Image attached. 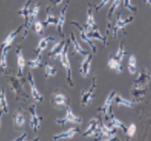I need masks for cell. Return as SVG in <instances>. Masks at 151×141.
Wrapping results in <instances>:
<instances>
[{
    "label": "cell",
    "instance_id": "3",
    "mask_svg": "<svg viewBox=\"0 0 151 141\" xmlns=\"http://www.w3.org/2000/svg\"><path fill=\"white\" fill-rule=\"evenodd\" d=\"M54 121H55L57 124L61 125V126H64V125L67 124V123H77V124H81L82 118L76 116V114L73 113L71 107H70V106H67V107H66V113H65L64 118H62V119H55Z\"/></svg>",
    "mask_w": 151,
    "mask_h": 141
},
{
    "label": "cell",
    "instance_id": "8",
    "mask_svg": "<svg viewBox=\"0 0 151 141\" xmlns=\"http://www.w3.org/2000/svg\"><path fill=\"white\" fill-rule=\"evenodd\" d=\"M40 8H41V4H40V3H36V4L30 10L28 20L24 23V33H22V40H24V39L27 38L28 33H29V30H30V28H31V25H32L33 22L36 19L38 11H40Z\"/></svg>",
    "mask_w": 151,
    "mask_h": 141
},
{
    "label": "cell",
    "instance_id": "7",
    "mask_svg": "<svg viewBox=\"0 0 151 141\" xmlns=\"http://www.w3.org/2000/svg\"><path fill=\"white\" fill-rule=\"evenodd\" d=\"M151 75L149 73V70L145 68H140L139 75H138L137 79H135L133 81L132 87L135 88H147L148 82L150 81Z\"/></svg>",
    "mask_w": 151,
    "mask_h": 141
},
{
    "label": "cell",
    "instance_id": "26",
    "mask_svg": "<svg viewBox=\"0 0 151 141\" xmlns=\"http://www.w3.org/2000/svg\"><path fill=\"white\" fill-rule=\"evenodd\" d=\"M113 102L115 103V105H116L117 107L124 106V107H128V108H134V106H135V103L127 100V98L122 97V94H119V93H117V92H116V94H115V96H114Z\"/></svg>",
    "mask_w": 151,
    "mask_h": 141
},
{
    "label": "cell",
    "instance_id": "30",
    "mask_svg": "<svg viewBox=\"0 0 151 141\" xmlns=\"http://www.w3.org/2000/svg\"><path fill=\"white\" fill-rule=\"evenodd\" d=\"M87 35H88V38L91 39V40H92V39H93V40H94V39H96V40H99V41L102 42L104 46H106V45H108V39L105 38V36H102V35H101V33H100L98 27L95 28L93 31H91V32L87 33Z\"/></svg>",
    "mask_w": 151,
    "mask_h": 141
},
{
    "label": "cell",
    "instance_id": "39",
    "mask_svg": "<svg viewBox=\"0 0 151 141\" xmlns=\"http://www.w3.org/2000/svg\"><path fill=\"white\" fill-rule=\"evenodd\" d=\"M124 8L127 9L128 11H130V12L136 13V11H137V9L135 8V7L132 4L131 0H124Z\"/></svg>",
    "mask_w": 151,
    "mask_h": 141
},
{
    "label": "cell",
    "instance_id": "44",
    "mask_svg": "<svg viewBox=\"0 0 151 141\" xmlns=\"http://www.w3.org/2000/svg\"><path fill=\"white\" fill-rule=\"evenodd\" d=\"M119 138H117V137H110V138L108 139H104V140L102 141H118Z\"/></svg>",
    "mask_w": 151,
    "mask_h": 141
},
{
    "label": "cell",
    "instance_id": "4",
    "mask_svg": "<svg viewBox=\"0 0 151 141\" xmlns=\"http://www.w3.org/2000/svg\"><path fill=\"white\" fill-rule=\"evenodd\" d=\"M68 102V95H66L62 91H54L51 96V105L53 108L62 109L64 107H67Z\"/></svg>",
    "mask_w": 151,
    "mask_h": 141
},
{
    "label": "cell",
    "instance_id": "14",
    "mask_svg": "<svg viewBox=\"0 0 151 141\" xmlns=\"http://www.w3.org/2000/svg\"><path fill=\"white\" fill-rule=\"evenodd\" d=\"M84 30L86 31V33L91 32L95 28H97V25H96V22H95L94 18V12H93V6L92 3H88V9H87V20L84 25Z\"/></svg>",
    "mask_w": 151,
    "mask_h": 141
},
{
    "label": "cell",
    "instance_id": "20",
    "mask_svg": "<svg viewBox=\"0 0 151 141\" xmlns=\"http://www.w3.org/2000/svg\"><path fill=\"white\" fill-rule=\"evenodd\" d=\"M115 94H116V91H115V90L111 91L110 94H109L108 97H106V100H104V104H103V105L98 109V112H102L106 119H109V116H108L109 109H110V107H112V103H113V100H114Z\"/></svg>",
    "mask_w": 151,
    "mask_h": 141
},
{
    "label": "cell",
    "instance_id": "36",
    "mask_svg": "<svg viewBox=\"0 0 151 141\" xmlns=\"http://www.w3.org/2000/svg\"><path fill=\"white\" fill-rule=\"evenodd\" d=\"M58 73V68L53 65H50L49 63H46L45 65V77H49V76H55Z\"/></svg>",
    "mask_w": 151,
    "mask_h": 141
},
{
    "label": "cell",
    "instance_id": "48",
    "mask_svg": "<svg viewBox=\"0 0 151 141\" xmlns=\"http://www.w3.org/2000/svg\"><path fill=\"white\" fill-rule=\"evenodd\" d=\"M118 141H120V140H118Z\"/></svg>",
    "mask_w": 151,
    "mask_h": 141
},
{
    "label": "cell",
    "instance_id": "28",
    "mask_svg": "<svg viewBox=\"0 0 151 141\" xmlns=\"http://www.w3.org/2000/svg\"><path fill=\"white\" fill-rule=\"evenodd\" d=\"M0 111H2L3 113H9V105L4 88H1L0 90Z\"/></svg>",
    "mask_w": 151,
    "mask_h": 141
},
{
    "label": "cell",
    "instance_id": "13",
    "mask_svg": "<svg viewBox=\"0 0 151 141\" xmlns=\"http://www.w3.org/2000/svg\"><path fill=\"white\" fill-rule=\"evenodd\" d=\"M70 24H71V25H75L76 27H77L79 30H80V38H81V40L84 42V43H86L87 45H88V46L93 49V52H94L95 54H96V52H97V47L95 46V44L93 43V41L88 38V35H87L86 31L84 30V28L82 27L81 25L79 24L78 22H73H73L70 23Z\"/></svg>",
    "mask_w": 151,
    "mask_h": 141
},
{
    "label": "cell",
    "instance_id": "17",
    "mask_svg": "<svg viewBox=\"0 0 151 141\" xmlns=\"http://www.w3.org/2000/svg\"><path fill=\"white\" fill-rule=\"evenodd\" d=\"M16 55H17V66H18V74L17 77L22 78L24 75V70L26 66V59H24V55H22V47L18 45L16 48Z\"/></svg>",
    "mask_w": 151,
    "mask_h": 141
},
{
    "label": "cell",
    "instance_id": "6",
    "mask_svg": "<svg viewBox=\"0 0 151 141\" xmlns=\"http://www.w3.org/2000/svg\"><path fill=\"white\" fill-rule=\"evenodd\" d=\"M96 90V78H93V81L91 87L87 90H82L81 91V105L82 107H86L91 105V103L94 100V93Z\"/></svg>",
    "mask_w": 151,
    "mask_h": 141
},
{
    "label": "cell",
    "instance_id": "32",
    "mask_svg": "<svg viewBox=\"0 0 151 141\" xmlns=\"http://www.w3.org/2000/svg\"><path fill=\"white\" fill-rule=\"evenodd\" d=\"M32 2V0H27L26 3H24V6L22 7V9H19L18 10V15H22L24 19V23L28 20V17H29V14H30V4Z\"/></svg>",
    "mask_w": 151,
    "mask_h": 141
},
{
    "label": "cell",
    "instance_id": "38",
    "mask_svg": "<svg viewBox=\"0 0 151 141\" xmlns=\"http://www.w3.org/2000/svg\"><path fill=\"white\" fill-rule=\"evenodd\" d=\"M44 24H42V22H40V20H35L34 23V30L35 32L37 33L38 35H43L44 34Z\"/></svg>",
    "mask_w": 151,
    "mask_h": 141
},
{
    "label": "cell",
    "instance_id": "24",
    "mask_svg": "<svg viewBox=\"0 0 151 141\" xmlns=\"http://www.w3.org/2000/svg\"><path fill=\"white\" fill-rule=\"evenodd\" d=\"M110 113H111V117H110V125L112 126L113 128H118V129H122L124 134H127V130H128V127L124 125V122H122L120 120L116 119L115 116L113 113V110H112V107H110Z\"/></svg>",
    "mask_w": 151,
    "mask_h": 141
},
{
    "label": "cell",
    "instance_id": "21",
    "mask_svg": "<svg viewBox=\"0 0 151 141\" xmlns=\"http://www.w3.org/2000/svg\"><path fill=\"white\" fill-rule=\"evenodd\" d=\"M52 41H55V36H53V35H49V36L42 38L41 40H40V42H38L37 46H36V49H35L34 54L36 55V56H38V55H42V52H43L44 50L47 48L48 44L50 43V42H52Z\"/></svg>",
    "mask_w": 151,
    "mask_h": 141
},
{
    "label": "cell",
    "instance_id": "2",
    "mask_svg": "<svg viewBox=\"0 0 151 141\" xmlns=\"http://www.w3.org/2000/svg\"><path fill=\"white\" fill-rule=\"evenodd\" d=\"M29 114H30V127L32 128L34 133H37L41 128L42 122H43V117L38 116L36 111V105L32 104L29 107Z\"/></svg>",
    "mask_w": 151,
    "mask_h": 141
},
{
    "label": "cell",
    "instance_id": "15",
    "mask_svg": "<svg viewBox=\"0 0 151 141\" xmlns=\"http://www.w3.org/2000/svg\"><path fill=\"white\" fill-rule=\"evenodd\" d=\"M93 55L88 54L86 55L84 59L82 60L81 64H80V74L83 78H86L89 76V70H91V64H92Z\"/></svg>",
    "mask_w": 151,
    "mask_h": 141
},
{
    "label": "cell",
    "instance_id": "12",
    "mask_svg": "<svg viewBox=\"0 0 151 141\" xmlns=\"http://www.w3.org/2000/svg\"><path fill=\"white\" fill-rule=\"evenodd\" d=\"M65 45H66V42L64 41V39H62L61 41L57 42L53 45V47L51 48V50L49 52L48 57L52 60H57L58 58H60V56L62 55L63 50L65 48Z\"/></svg>",
    "mask_w": 151,
    "mask_h": 141
},
{
    "label": "cell",
    "instance_id": "1",
    "mask_svg": "<svg viewBox=\"0 0 151 141\" xmlns=\"http://www.w3.org/2000/svg\"><path fill=\"white\" fill-rule=\"evenodd\" d=\"M68 48H69V45H68V42L65 45V48L63 50L62 55L60 56V62L62 64V66L66 70V81H67L68 86L70 88L75 87V84H73V75H71V66H70L69 62V56H68Z\"/></svg>",
    "mask_w": 151,
    "mask_h": 141
},
{
    "label": "cell",
    "instance_id": "47",
    "mask_svg": "<svg viewBox=\"0 0 151 141\" xmlns=\"http://www.w3.org/2000/svg\"><path fill=\"white\" fill-rule=\"evenodd\" d=\"M24 141H28V140H24ZM32 141H40V138H38V137H36V138H34Z\"/></svg>",
    "mask_w": 151,
    "mask_h": 141
},
{
    "label": "cell",
    "instance_id": "11",
    "mask_svg": "<svg viewBox=\"0 0 151 141\" xmlns=\"http://www.w3.org/2000/svg\"><path fill=\"white\" fill-rule=\"evenodd\" d=\"M22 28H24V25L19 26V27L17 28L16 30L12 31L11 33H9L8 36H6V38L4 39V41H3L2 43H1V45H0V52H2L3 49H10V48H11L12 43H13V41L15 40V38H16L17 35L19 34V32L22 31Z\"/></svg>",
    "mask_w": 151,
    "mask_h": 141
},
{
    "label": "cell",
    "instance_id": "33",
    "mask_svg": "<svg viewBox=\"0 0 151 141\" xmlns=\"http://www.w3.org/2000/svg\"><path fill=\"white\" fill-rule=\"evenodd\" d=\"M10 49H3L2 52H0V68L1 72L4 73L8 68V62H6V56H8V52Z\"/></svg>",
    "mask_w": 151,
    "mask_h": 141
},
{
    "label": "cell",
    "instance_id": "43",
    "mask_svg": "<svg viewBox=\"0 0 151 141\" xmlns=\"http://www.w3.org/2000/svg\"><path fill=\"white\" fill-rule=\"evenodd\" d=\"M62 2H63V0H51V3H52V6H53V7L60 6Z\"/></svg>",
    "mask_w": 151,
    "mask_h": 141
},
{
    "label": "cell",
    "instance_id": "29",
    "mask_svg": "<svg viewBox=\"0 0 151 141\" xmlns=\"http://www.w3.org/2000/svg\"><path fill=\"white\" fill-rule=\"evenodd\" d=\"M46 11H47L46 12L47 16H46V19H45V22H44V27H48L49 25H55V26H57V24H58V17L54 16V14L52 13L50 7H47Z\"/></svg>",
    "mask_w": 151,
    "mask_h": 141
},
{
    "label": "cell",
    "instance_id": "18",
    "mask_svg": "<svg viewBox=\"0 0 151 141\" xmlns=\"http://www.w3.org/2000/svg\"><path fill=\"white\" fill-rule=\"evenodd\" d=\"M13 122H14V128L15 129L22 130L24 129V125H26V117H24L22 109H18L13 117Z\"/></svg>",
    "mask_w": 151,
    "mask_h": 141
},
{
    "label": "cell",
    "instance_id": "34",
    "mask_svg": "<svg viewBox=\"0 0 151 141\" xmlns=\"http://www.w3.org/2000/svg\"><path fill=\"white\" fill-rule=\"evenodd\" d=\"M124 41H122V42H120V45H119L118 50H117L116 55L114 56V57H115V59L118 60L120 63H122V61L124 60V58L126 57V55H127V52L124 50Z\"/></svg>",
    "mask_w": 151,
    "mask_h": 141
},
{
    "label": "cell",
    "instance_id": "31",
    "mask_svg": "<svg viewBox=\"0 0 151 141\" xmlns=\"http://www.w3.org/2000/svg\"><path fill=\"white\" fill-rule=\"evenodd\" d=\"M108 65H109V68H110L111 70H115V72H117V73H122V63L119 62L118 60L115 59V57H111L110 58Z\"/></svg>",
    "mask_w": 151,
    "mask_h": 141
},
{
    "label": "cell",
    "instance_id": "40",
    "mask_svg": "<svg viewBox=\"0 0 151 141\" xmlns=\"http://www.w3.org/2000/svg\"><path fill=\"white\" fill-rule=\"evenodd\" d=\"M135 132H136V125H135L134 123H131V124L129 125V127H128L127 134H126V135H127L129 138H131V137L134 136Z\"/></svg>",
    "mask_w": 151,
    "mask_h": 141
},
{
    "label": "cell",
    "instance_id": "10",
    "mask_svg": "<svg viewBox=\"0 0 151 141\" xmlns=\"http://www.w3.org/2000/svg\"><path fill=\"white\" fill-rule=\"evenodd\" d=\"M99 121L100 118H94L89 120L88 127L83 133V136L85 137H93L95 139H98V133H99Z\"/></svg>",
    "mask_w": 151,
    "mask_h": 141
},
{
    "label": "cell",
    "instance_id": "22",
    "mask_svg": "<svg viewBox=\"0 0 151 141\" xmlns=\"http://www.w3.org/2000/svg\"><path fill=\"white\" fill-rule=\"evenodd\" d=\"M68 2L63 7V9L61 10V13H60L59 17H58V24H57V31L61 38L64 39V32H63V27H64L65 24V15H66V10H67Z\"/></svg>",
    "mask_w": 151,
    "mask_h": 141
},
{
    "label": "cell",
    "instance_id": "35",
    "mask_svg": "<svg viewBox=\"0 0 151 141\" xmlns=\"http://www.w3.org/2000/svg\"><path fill=\"white\" fill-rule=\"evenodd\" d=\"M128 70H129L131 75H134L136 73V58L135 56L131 55L129 57V61H128Z\"/></svg>",
    "mask_w": 151,
    "mask_h": 141
},
{
    "label": "cell",
    "instance_id": "27",
    "mask_svg": "<svg viewBox=\"0 0 151 141\" xmlns=\"http://www.w3.org/2000/svg\"><path fill=\"white\" fill-rule=\"evenodd\" d=\"M70 42H71V44H73V54L81 55V56H84V57H85L86 55L89 54V52H87V50H85L84 48H82L81 45H80V44L78 43V41H77V39H76L75 33H73V32L70 33Z\"/></svg>",
    "mask_w": 151,
    "mask_h": 141
},
{
    "label": "cell",
    "instance_id": "41",
    "mask_svg": "<svg viewBox=\"0 0 151 141\" xmlns=\"http://www.w3.org/2000/svg\"><path fill=\"white\" fill-rule=\"evenodd\" d=\"M111 0H101L99 3H98L97 6H96V12H99L100 9H102L103 7L105 6V4H108L109 2H110Z\"/></svg>",
    "mask_w": 151,
    "mask_h": 141
},
{
    "label": "cell",
    "instance_id": "45",
    "mask_svg": "<svg viewBox=\"0 0 151 141\" xmlns=\"http://www.w3.org/2000/svg\"><path fill=\"white\" fill-rule=\"evenodd\" d=\"M2 114H3V112L0 111V128H1V119H2Z\"/></svg>",
    "mask_w": 151,
    "mask_h": 141
},
{
    "label": "cell",
    "instance_id": "46",
    "mask_svg": "<svg viewBox=\"0 0 151 141\" xmlns=\"http://www.w3.org/2000/svg\"><path fill=\"white\" fill-rule=\"evenodd\" d=\"M144 1H146V2L148 3L149 6H151V0H144Z\"/></svg>",
    "mask_w": 151,
    "mask_h": 141
},
{
    "label": "cell",
    "instance_id": "5",
    "mask_svg": "<svg viewBox=\"0 0 151 141\" xmlns=\"http://www.w3.org/2000/svg\"><path fill=\"white\" fill-rule=\"evenodd\" d=\"M134 17L130 16L126 19L122 18V12H117L116 13V23H115V26L113 28V39H116L117 36V32L119 30H122L124 34H127V31L124 30V28L127 27V25H129L130 23L133 22Z\"/></svg>",
    "mask_w": 151,
    "mask_h": 141
},
{
    "label": "cell",
    "instance_id": "16",
    "mask_svg": "<svg viewBox=\"0 0 151 141\" xmlns=\"http://www.w3.org/2000/svg\"><path fill=\"white\" fill-rule=\"evenodd\" d=\"M116 128L110 127L108 125H105L104 123L101 121L100 119L99 121V133H98V139L103 138V137H106V138H110L112 136L116 135Z\"/></svg>",
    "mask_w": 151,
    "mask_h": 141
},
{
    "label": "cell",
    "instance_id": "37",
    "mask_svg": "<svg viewBox=\"0 0 151 141\" xmlns=\"http://www.w3.org/2000/svg\"><path fill=\"white\" fill-rule=\"evenodd\" d=\"M28 65H29L31 68H40L42 65V55L36 56V58H35L34 60H29V61H28Z\"/></svg>",
    "mask_w": 151,
    "mask_h": 141
},
{
    "label": "cell",
    "instance_id": "25",
    "mask_svg": "<svg viewBox=\"0 0 151 141\" xmlns=\"http://www.w3.org/2000/svg\"><path fill=\"white\" fill-rule=\"evenodd\" d=\"M120 2H122V0H113V2H112L110 9H109V12H108V28H106V36H105L106 39H109V32H110V29H111V24H112V17H113V14L115 13V11H116V9L119 7Z\"/></svg>",
    "mask_w": 151,
    "mask_h": 141
},
{
    "label": "cell",
    "instance_id": "19",
    "mask_svg": "<svg viewBox=\"0 0 151 141\" xmlns=\"http://www.w3.org/2000/svg\"><path fill=\"white\" fill-rule=\"evenodd\" d=\"M79 132H80V130H79L78 127H71L67 130H64L62 133L53 135L52 136V140L59 141V140H61V139H73L76 134H78Z\"/></svg>",
    "mask_w": 151,
    "mask_h": 141
},
{
    "label": "cell",
    "instance_id": "23",
    "mask_svg": "<svg viewBox=\"0 0 151 141\" xmlns=\"http://www.w3.org/2000/svg\"><path fill=\"white\" fill-rule=\"evenodd\" d=\"M131 97L134 100L135 103H140L142 100H144L147 92V88H135L132 87L131 88Z\"/></svg>",
    "mask_w": 151,
    "mask_h": 141
},
{
    "label": "cell",
    "instance_id": "42",
    "mask_svg": "<svg viewBox=\"0 0 151 141\" xmlns=\"http://www.w3.org/2000/svg\"><path fill=\"white\" fill-rule=\"evenodd\" d=\"M27 139V134L26 133H22V135L19 136V137H17L16 139H14L13 141H24Z\"/></svg>",
    "mask_w": 151,
    "mask_h": 141
},
{
    "label": "cell",
    "instance_id": "9",
    "mask_svg": "<svg viewBox=\"0 0 151 141\" xmlns=\"http://www.w3.org/2000/svg\"><path fill=\"white\" fill-rule=\"evenodd\" d=\"M28 82H29V86H30V90H31V95H32V97L34 100H36L37 103H43L44 102V97H43V94H42L38 89L36 88V84H35V80H34V76L32 75L31 72H28Z\"/></svg>",
    "mask_w": 151,
    "mask_h": 141
}]
</instances>
